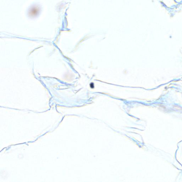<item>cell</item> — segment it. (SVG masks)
<instances>
[{"label":"cell","mask_w":182,"mask_h":182,"mask_svg":"<svg viewBox=\"0 0 182 182\" xmlns=\"http://www.w3.org/2000/svg\"><path fill=\"white\" fill-rule=\"evenodd\" d=\"M39 8L37 6H33L30 9L29 11V15L32 17L36 16L39 13Z\"/></svg>","instance_id":"obj_1"}]
</instances>
